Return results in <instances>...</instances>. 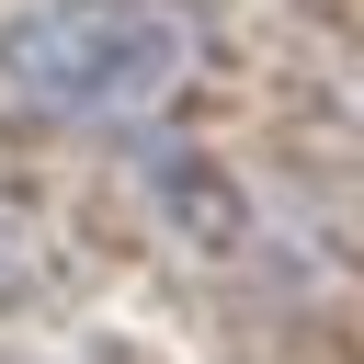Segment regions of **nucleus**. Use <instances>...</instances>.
I'll list each match as a JSON object with an SVG mask.
<instances>
[{"label":"nucleus","instance_id":"f257e3e1","mask_svg":"<svg viewBox=\"0 0 364 364\" xmlns=\"http://www.w3.org/2000/svg\"><path fill=\"white\" fill-rule=\"evenodd\" d=\"M182 80V23L159 0H23L0 23V102L34 125H136Z\"/></svg>","mask_w":364,"mask_h":364}]
</instances>
